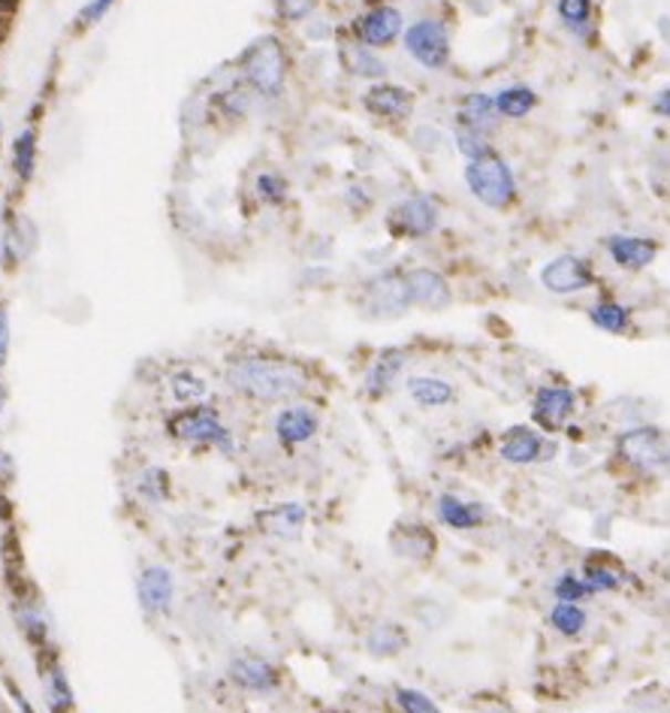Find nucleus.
Listing matches in <instances>:
<instances>
[{"instance_id":"obj_1","label":"nucleus","mask_w":670,"mask_h":713,"mask_svg":"<svg viewBox=\"0 0 670 713\" xmlns=\"http://www.w3.org/2000/svg\"><path fill=\"white\" fill-rule=\"evenodd\" d=\"M224 379L239 396L254 402L297 400L308 388L306 369L293 360L269 354L233 356L224 369Z\"/></svg>"},{"instance_id":"obj_2","label":"nucleus","mask_w":670,"mask_h":713,"mask_svg":"<svg viewBox=\"0 0 670 713\" xmlns=\"http://www.w3.org/2000/svg\"><path fill=\"white\" fill-rule=\"evenodd\" d=\"M239 76L254 94L260 97H275L281 94L287 79V58L285 45L278 37H260L254 40L239 58Z\"/></svg>"},{"instance_id":"obj_3","label":"nucleus","mask_w":670,"mask_h":713,"mask_svg":"<svg viewBox=\"0 0 670 713\" xmlns=\"http://www.w3.org/2000/svg\"><path fill=\"white\" fill-rule=\"evenodd\" d=\"M169 435L190 447H215L220 454H233L236 451V438H233L230 426L224 424L218 412L212 405H187L176 412L166 424Z\"/></svg>"},{"instance_id":"obj_4","label":"nucleus","mask_w":670,"mask_h":713,"mask_svg":"<svg viewBox=\"0 0 670 713\" xmlns=\"http://www.w3.org/2000/svg\"><path fill=\"white\" fill-rule=\"evenodd\" d=\"M465 185L472 190L477 203H484L486 209H507L514 197H517V178L514 169L507 167V161L489 152V155L468 161L465 167Z\"/></svg>"},{"instance_id":"obj_5","label":"nucleus","mask_w":670,"mask_h":713,"mask_svg":"<svg viewBox=\"0 0 670 713\" xmlns=\"http://www.w3.org/2000/svg\"><path fill=\"white\" fill-rule=\"evenodd\" d=\"M619 457L640 472H661L670 466V435L661 426H635L616 442Z\"/></svg>"},{"instance_id":"obj_6","label":"nucleus","mask_w":670,"mask_h":713,"mask_svg":"<svg viewBox=\"0 0 670 713\" xmlns=\"http://www.w3.org/2000/svg\"><path fill=\"white\" fill-rule=\"evenodd\" d=\"M408 55L426 70H444L451 64V34L435 19H420L405 31Z\"/></svg>"},{"instance_id":"obj_7","label":"nucleus","mask_w":670,"mask_h":713,"mask_svg":"<svg viewBox=\"0 0 670 713\" xmlns=\"http://www.w3.org/2000/svg\"><path fill=\"white\" fill-rule=\"evenodd\" d=\"M386 227L399 239H423L439 227V206L429 197H408L390 209Z\"/></svg>"},{"instance_id":"obj_8","label":"nucleus","mask_w":670,"mask_h":713,"mask_svg":"<svg viewBox=\"0 0 670 713\" xmlns=\"http://www.w3.org/2000/svg\"><path fill=\"white\" fill-rule=\"evenodd\" d=\"M540 285L556 297H571V293H583V290L592 288L595 272L589 260L577 255H561L540 269Z\"/></svg>"},{"instance_id":"obj_9","label":"nucleus","mask_w":670,"mask_h":713,"mask_svg":"<svg viewBox=\"0 0 670 713\" xmlns=\"http://www.w3.org/2000/svg\"><path fill=\"white\" fill-rule=\"evenodd\" d=\"M365 306L374 318H393L402 314L411 306V293H408L405 276L399 272H384L365 288Z\"/></svg>"},{"instance_id":"obj_10","label":"nucleus","mask_w":670,"mask_h":713,"mask_svg":"<svg viewBox=\"0 0 670 713\" xmlns=\"http://www.w3.org/2000/svg\"><path fill=\"white\" fill-rule=\"evenodd\" d=\"M577 412V396L568 388H540L532 405V417L540 430L561 433Z\"/></svg>"},{"instance_id":"obj_11","label":"nucleus","mask_w":670,"mask_h":713,"mask_svg":"<svg viewBox=\"0 0 670 713\" xmlns=\"http://www.w3.org/2000/svg\"><path fill=\"white\" fill-rule=\"evenodd\" d=\"M353 31L360 37V43L369 45V49H386L402 34V12L393 10V7H374L357 19Z\"/></svg>"},{"instance_id":"obj_12","label":"nucleus","mask_w":670,"mask_h":713,"mask_svg":"<svg viewBox=\"0 0 670 713\" xmlns=\"http://www.w3.org/2000/svg\"><path fill=\"white\" fill-rule=\"evenodd\" d=\"M230 680L239 690L266 695V692H272L278 686V669L269 659L257 657V653H239L230 662Z\"/></svg>"},{"instance_id":"obj_13","label":"nucleus","mask_w":670,"mask_h":713,"mask_svg":"<svg viewBox=\"0 0 670 713\" xmlns=\"http://www.w3.org/2000/svg\"><path fill=\"white\" fill-rule=\"evenodd\" d=\"M408 281V293H411V302L414 306H423V309H432V312H441V309H447L453 302L451 285L447 279L435 272V269H411L405 276Z\"/></svg>"},{"instance_id":"obj_14","label":"nucleus","mask_w":670,"mask_h":713,"mask_svg":"<svg viewBox=\"0 0 670 713\" xmlns=\"http://www.w3.org/2000/svg\"><path fill=\"white\" fill-rule=\"evenodd\" d=\"M136 592H140V604H143L145 613H169L173 608V599H176V583H173V575L164 566H148L143 569L140 580H136Z\"/></svg>"},{"instance_id":"obj_15","label":"nucleus","mask_w":670,"mask_h":713,"mask_svg":"<svg viewBox=\"0 0 670 713\" xmlns=\"http://www.w3.org/2000/svg\"><path fill=\"white\" fill-rule=\"evenodd\" d=\"M320 430V417L308 405H287L275 417V435L285 447H299L311 442Z\"/></svg>"},{"instance_id":"obj_16","label":"nucleus","mask_w":670,"mask_h":713,"mask_svg":"<svg viewBox=\"0 0 670 713\" xmlns=\"http://www.w3.org/2000/svg\"><path fill=\"white\" fill-rule=\"evenodd\" d=\"M607 251L614 257L616 267L631 269V272L647 269L659 257V246L652 239H643V236H610L607 239Z\"/></svg>"},{"instance_id":"obj_17","label":"nucleus","mask_w":670,"mask_h":713,"mask_svg":"<svg viewBox=\"0 0 670 713\" xmlns=\"http://www.w3.org/2000/svg\"><path fill=\"white\" fill-rule=\"evenodd\" d=\"M363 106L378 118H408L414 110V97L402 85H372L365 91Z\"/></svg>"},{"instance_id":"obj_18","label":"nucleus","mask_w":670,"mask_h":713,"mask_svg":"<svg viewBox=\"0 0 670 713\" xmlns=\"http://www.w3.org/2000/svg\"><path fill=\"white\" fill-rule=\"evenodd\" d=\"M40 680H43V695L49 711L70 713L76 707V695H73L70 678H66L64 665H61L55 657H49L43 665H40Z\"/></svg>"},{"instance_id":"obj_19","label":"nucleus","mask_w":670,"mask_h":713,"mask_svg":"<svg viewBox=\"0 0 670 713\" xmlns=\"http://www.w3.org/2000/svg\"><path fill=\"white\" fill-rule=\"evenodd\" d=\"M498 454L505 463L511 466H528L535 463L544 454V438H540L535 430L528 426H511L505 435H502V445H498Z\"/></svg>"},{"instance_id":"obj_20","label":"nucleus","mask_w":670,"mask_h":713,"mask_svg":"<svg viewBox=\"0 0 670 713\" xmlns=\"http://www.w3.org/2000/svg\"><path fill=\"white\" fill-rule=\"evenodd\" d=\"M166 391L178 405H209L212 384L206 375H199L197 369H176L166 375Z\"/></svg>"},{"instance_id":"obj_21","label":"nucleus","mask_w":670,"mask_h":713,"mask_svg":"<svg viewBox=\"0 0 670 713\" xmlns=\"http://www.w3.org/2000/svg\"><path fill=\"white\" fill-rule=\"evenodd\" d=\"M260 526H264V533L275 535L281 541H293L302 533V526H306V505L281 502V505H275V508L260 514Z\"/></svg>"},{"instance_id":"obj_22","label":"nucleus","mask_w":670,"mask_h":713,"mask_svg":"<svg viewBox=\"0 0 670 713\" xmlns=\"http://www.w3.org/2000/svg\"><path fill=\"white\" fill-rule=\"evenodd\" d=\"M439 520L444 526H451L456 533H468V529H477V526L484 524L486 512L481 505H474V502H465L460 496H453V493H444L439 496Z\"/></svg>"},{"instance_id":"obj_23","label":"nucleus","mask_w":670,"mask_h":713,"mask_svg":"<svg viewBox=\"0 0 670 713\" xmlns=\"http://www.w3.org/2000/svg\"><path fill=\"white\" fill-rule=\"evenodd\" d=\"M390 545H393L399 557L423 562V559H432V554H435V535L429 533L423 524H402L396 533L390 535Z\"/></svg>"},{"instance_id":"obj_24","label":"nucleus","mask_w":670,"mask_h":713,"mask_svg":"<svg viewBox=\"0 0 670 713\" xmlns=\"http://www.w3.org/2000/svg\"><path fill=\"white\" fill-rule=\"evenodd\" d=\"M498 110H495V97L474 91L468 97H462L460 103V127L477 131V134H489L498 124Z\"/></svg>"},{"instance_id":"obj_25","label":"nucleus","mask_w":670,"mask_h":713,"mask_svg":"<svg viewBox=\"0 0 670 713\" xmlns=\"http://www.w3.org/2000/svg\"><path fill=\"white\" fill-rule=\"evenodd\" d=\"M408 396L418 402L420 409H444L456 400V391L453 384H447L444 379H435V375H414L408 379Z\"/></svg>"},{"instance_id":"obj_26","label":"nucleus","mask_w":670,"mask_h":713,"mask_svg":"<svg viewBox=\"0 0 670 713\" xmlns=\"http://www.w3.org/2000/svg\"><path fill=\"white\" fill-rule=\"evenodd\" d=\"M402 366H405V354L402 351H384L372 363L369 375H365V391L372 393V396H384L396 384Z\"/></svg>"},{"instance_id":"obj_27","label":"nucleus","mask_w":670,"mask_h":713,"mask_svg":"<svg viewBox=\"0 0 670 713\" xmlns=\"http://www.w3.org/2000/svg\"><path fill=\"white\" fill-rule=\"evenodd\" d=\"M341 64H344V70H348L351 76L360 79H384L386 73L384 61L363 43L344 45V49H341Z\"/></svg>"},{"instance_id":"obj_28","label":"nucleus","mask_w":670,"mask_h":713,"mask_svg":"<svg viewBox=\"0 0 670 713\" xmlns=\"http://www.w3.org/2000/svg\"><path fill=\"white\" fill-rule=\"evenodd\" d=\"M538 106V94L528 85H507L495 94V110L502 118H526L528 112Z\"/></svg>"},{"instance_id":"obj_29","label":"nucleus","mask_w":670,"mask_h":713,"mask_svg":"<svg viewBox=\"0 0 670 713\" xmlns=\"http://www.w3.org/2000/svg\"><path fill=\"white\" fill-rule=\"evenodd\" d=\"M16 623H19V629H22L28 641L45 644V638H49V617H45L43 608L37 604V599L24 596V599L16 602Z\"/></svg>"},{"instance_id":"obj_30","label":"nucleus","mask_w":670,"mask_h":713,"mask_svg":"<svg viewBox=\"0 0 670 713\" xmlns=\"http://www.w3.org/2000/svg\"><path fill=\"white\" fill-rule=\"evenodd\" d=\"M33 224L28 218H16L3 234V264H22L33 248Z\"/></svg>"},{"instance_id":"obj_31","label":"nucleus","mask_w":670,"mask_h":713,"mask_svg":"<svg viewBox=\"0 0 670 713\" xmlns=\"http://www.w3.org/2000/svg\"><path fill=\"white\" fill-rule=\"evenodd\" d=\"M408 644V636L396 623H378L365 638V647L372 657H396L399 650Z\"/></svg>"},{"instance_id":"obj_32","label":"nucleus","mask_w":670,"mask_h":713,"mask_svg":"<svg viewBox=\"0 0 670 713\" xmlns=\"http://www.w3.org/2000/svg\"><path fill=\"white\" fill-rule=\"evenodd\" d=\"M586 611L577 602H556L549 611V626L565 638H577L586 629Z\"/></svg>"},{"instance_id":"obj_33","label":"nucleus","mask_w":670,"mask_h":713,"mask_svg":"<svg viewBox=\"0 0 670 713\" xmlns=\"http://www.w3.org/2000/svg\"><path fill=\"white\" fill-rule=\"evenodd\" d=\"M589 321H592L598 330H605V333L622 335L628 330L631 314H628L626 306H619V302H595L592 309H589Z\"/></svg>"},{"instance_id":"obj_34","label":"nucleus","mask_w":670,"mask_h":713,"mask_svg":"<svg viewBox=\"0 0 670 713\" xmlns=\"http://www.w3.org/2000/svg\"><path fill=\"white\" fill-rule=\"evenodd\" d=\"M33 167H37V131L28 127L12 140V169L22 182H28L33 176Z\"/></svg>"},{"instance_id":"obj_35","label":"nucleus","mask_w":670,"mask_h":713,"mask_svg":"<svg viewBox=\"0 0 670 713\" xmlns=\"http://www.w3.org/2000/svg\"><path fill=\"white\" fill-rule=\"evenodd\" d=\"M559 19L574 34H586L592 24V0H559Z\"/></svg>"},{"instance_id":"obj_36","label":"nucleus","mask_w":670,"mask_h":713,"mask_svg":"<svg viewBox=\"0 0 670 713\" xmlns=\"http://www.w3.org/2000/svg\"><path fill=\"white\" fill-rule=\"evenodd\" d=\"M553 592H556V602H577L580 604L583 599H589L592 596V587L586 583V578H580V575H574V571H565L559 580H556V587H553Z\"/></svg>"},{"instance_id":"obj_37","label":"nucleus","mask_w":670,"mask_h":713,"mask_svg":"<svg viewBox=\"0 0 670 713\" xmlns=\"http://www.w3.org/2000/svg\"><path fill=\"white\" fill-rule=\"evenodd\" d=\"M586 583L592 587L595 592H614L619 590V583H622V575L614 569H607L601 562H595V559H586Z\"/></svg>"},{"instance_id":"obj_38","label":"nucleus","mask_w":670,"mask_h":713,"mask_svg":"<svg viewBox=\"0 0 670 713\" xmlns=\"http://www.w3.org/2000/svg\"><path fill=\"white\" fill-rule=\"evenodd\" d=\"M456 148H460L468 161H477V157L493 152V145L486 140V134H477V131H468V127H460V131H456Z\"/></svg>"},{"instance_id":"obj_39","label":"nucleus","mask_w":670,"mask_h":713,"mask_svg":"<svg viewBox=\"0 0 670 713\" xmlns=\"http://www.w3.org/2000/svg\"><path fill=\"white\" fill-rule=\"evenodd\" d=\"M396 704L402 707V713H441L439 704L432 702L426 692L411 690V686H399Z\"/></svg>"},{"instance_id":"obj_40","label":"nucleus","mask_w":670,"mask_h":713,"mask_svg":"<svg viewBox=\"0 0 670 713\" xmlns=\"http://www.w3.org/2000/svg\"><path fill=\"white\" fill-rule=\"evenodd\" d=\"M257 194L266 203H281L287 194V182L278 173H264V176L257 178Z\"/></svg>"},{"instance_id":"obj_41","label":"nucleus","mask_w":670,"mask_h":713,"mask_svg":"<svg viewBox=\"0 0 670 713\" xmlns=\"http://www.w3.org/2000/svg\"><path fill=\"white\" fill-rule=\"evenodd\" d=\"M315 3L318 0H275V12L285 22H299V19H306L308 12L315 10Z\"/></svg>"},{"instance_id":"obj_42","label":"nucleus","mask_w":670,"mask_h":713,"mask_svg":"<svg viewBox=\"0 0 670 713\" xmlns=\"http://www.w3.org/2000/svg\"><path fill=\"white\" fill-rule=\"evenodd\" d=\"M140 490L148 496L152 502H161L166 496V475L161 468H148L143 478H140Z\"/></svg>"},{"instance_id":"obj_43","label":"nucleus","mask_w":670,"mask_h":713,"mask_svg":"<svg viewBox=\"0 0 670 713\" xmlns=\"http://www.w3.org/2000/svg\"><path fill=\"white\" fill-rule=\"evenodd\" d=\"M112 3H115V0H91L89 7L82 10V22H85V24L100 22V19H103V16L110 12Z\"/></svg>"},{"instance_id":"obj_44","label":"nucleus","mask_w":670,"mask_h":713,"mask_svg":"<svg viewBox=\"0 0 670 713\" xmlns=\"http://www.w3.org/2000/svg\"><path fill=\"white\" fill-rule=\"evenodd\" d=\"M10 356V314L0 306V366L7 363Z\"/></svg>"},{"instance_id":"obj_45","label":"nucleus","mask_w":670,"mask_h":713,"mask_svg":"<svg viewBox=\"0 0 670 713\" xmlns=\"http://www.w3.org/2000/svg\"><path fill=\"white\" fill-rule=\"evenodd\" d=\"M652 110H656V115H661V118H670V89L661 91L659 97L652 101Z\"/></svg>"},{"instance_id":"obj_46","label":"nucleus","mask_w":670,"mask_h":713,"mask_svg":"<svg viewBox=\"0 0 670 713\" xmlns=\"http://www.w3.org/2000/svg\"><path fill=\"white\" fill-rule=\"evenodd\" d=\"M10 478H12L10 457H7V451L0 447V480H10Z\"/></svg>"},{"instance_id":"obj_47","label":"nucleus","mask_w":670,"mask_h":713,"mask_svg":"<svg viewBox=\"0 0 670 713\" xmlns=\"http://www.w3.org/2000/svg\"><path fill=\"white\" fill-rule=\"evenodd\" d=\"M3 405H7V388H3V381H0V414H3Z\"/></svg>"}]
</instances>
